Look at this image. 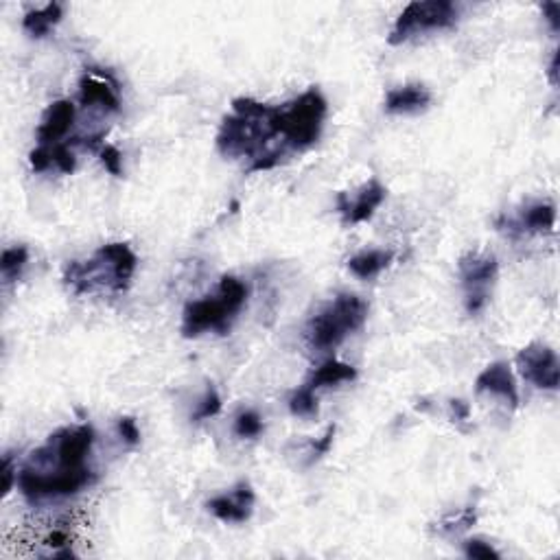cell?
I'll list each match as a JSON object with an SVG mask.
<instances>
[{
    "label": "cell",
    "instance_id": "cell-1",
    "mask_svg": "<svg viewBox=\"0 0 560 560\" xmlns=\"http://www.w3.org/2000/svg\"><path fill=\"white\" fill-rule=\"evenodd\" d=\"M217 149L230 160H248L245 174L279 166L291 154L282 136L280 106H265L250 97L234 99L233 112L219 128Z\"/></svg>",
    "mask_w": 560,
    "mask_h": 560
},
{
    "label": "cell",
    "instance_id": "cell-2",
    "mask_svg": "<svg viewBox=\"0 0 560 560\" xmlns=\"http://www.w3.org/2000/svg\"><path fill=\"white\" fill-rule=\"evenodd\" d=\"M138 267V256L128 243H106L92 254V259L71 261L64 270L66 285L77 296L92 294L97 289H109L123 294L129 289L134 271Z\"/></svg>",
    "mask_w": 560,
    "mask_h": 560
},
{
    "label": "cell",
    "instance_id": "cell-3",
    "mask_svg": "<svg viewBox=\"0 0 560 560\" xmlns=\"http://www.w3.org/2000/svg\"><path fill=\"white\" fill-rule=\"evenodd\" d=\"M245 300H248V285L237 276H222L217 296L188 302L182 313V335L188 339L200 337L208 331L226 335L234 318L245 307Z\"/></svg>",
    "mask_w": 560,
    "mask_h": 560
},
{
    "label": "cell",
    "instance_id": "cell-4",
    "mask_svg": "<svg viewBox=\"0 0 560 560\" xmlns=\"http://www.w3.org/2000/svg\"><path fill=\"white\" fill-rule=\"evenodd\" d=\"M368 320V305L355 294L335 296L307 324V346L313 353H328L342 346L348 335L357 333Z\"/></svg>",
    "mask_w": 560,
    "mask_h": 560
},
{
    "label": "cell",
    "instance_id": "cell-5",
    "mask_svg": "<svg viewBox=\"0 0 560 560\" xmlns=\"http://www.w3.org/2000/svg\"><path fill=\"white\" fill-rule=\"evenodd\" d=\"M327 114L328 103L318 88H308L307 92H302L294 101L282 103V136H285V143L291 154L313 147L320 140Z\"/></svg>",
    "mask_w": 560,
    "mask_h": 560
},
{
    "label": "cell",
    "instance_id": "cell-6",
    "mask_svg": "<svg viewBox=\"0 0 560 560\" xmlns=\"http://www.w3.org/2000/svg\"><path fill=\"white\" fill-rule=\"evenodd\" d=\"M458 18L460 5L451 3V0H413L396 18L387 42L392 46H399L416 35L449 31L458 24Z\"/></svg>",
    "mask_w": 560,
    "mask_h": 560
},
{
    "label": "cell",
    "instance_id": "cell-7",
    "mask_svg": "<svg viewBox=\"0 0 560 560\" xmlns=\"http://www.w3.org/2000/svg\"><path fill=\"white\" fill-rule=\"evenodd\" d=\"M94 444L92 425H77L60 429L44 447L38 449L31 458V464L55 462V473H81L88 470L86 460ZM35 470V469H33ZM53 473V470H40Z\"/></svg>",
    "mask_w": 560,
    "mask_h": 560
},
{
    "label": "cell",
    "instance_id": "cell-8",
    "mask_svg": "<svg viewBox=\"0 0 560 560\" xmlns=\"http://www.w3.org/2000/svg\"><path fill=\"white\" fill-rule=\"evenodd\" d=\"M497 271H499V263L495 254L469 252L460 259L458 274L464 287V305L470 316H478L489 305Z\"/></svg>",
    "mask_w": 560,
    "mask_h": 560
},
{
    "label": "cell",
    "instance_id": "cell-9",
    "mask_svg": "<svg viewBox=\"0 0 560 560\" xmlns=\"http://www.w3.org/2000/svg\"><path fill=\"white\" fill-rule=\"evenodd\" d=\"M94 481V473L90 469L81 473H40L24 467L18 473V489L27 499L40 501L49 497H68L90 486Z\"/></svg>",
    "mask_w": 560,
    "mask_h": 560
},
{
    "label": "cell",
    "instance_id": "cell-10",
    "mask_svg": "<svg viewBox=\"0 0 560 560\" xmlns=\"http://www.w3.org/2000/svg\"><path fill=\"white\" fill-rule=\"evenodd\" d=\"M517 364H519L521 375L526 376L530 384L538 390L556 392L560 381V364L556 350L546 346V344L534 342L530 346L519 350L517 355Z\"/></svg>",
    "mask_w": 560,
    "mask_h": 560
},
{
    "label": "cell",
    "instance_id": "cell-11",
    "mask_svg": "<svg viewBox=\"0 0 560 560\" xmlns=\"http://www.w3.org/2000/svg\"><path fill=\"white\" fill-rule=\"evenodd\" d=\"M385 186L379 180L365 182L355 197L346 195V193H337V211L342 214L344 226H357V223L370 222L376 208L385 202Z\"/></svg>",
    "mask_w": 560,
    "mask_h": 560
},
{
    "label": "cell",
    "instance_id": "cell-12",
    "mask_svg": "<svg viewBox=\"0 0 560 560\" xmlns=\"http://www.w3.org/2000/svg\"><path fill=\"white\" fill-rule=\"evenodd\" d=\"M254 490L248 481H239L230 495L213 497L206 508L223 523H245L254 510Z\"/></svg>",
    "mask_w": 560,
    "mask_h": 560
},
{
    "label": "cell",
    "instance_id": "cell-13",
    "mask_svg": "<svg viewBox=\"0 0 560 560\" xmlns=\"http://www.w3.org/2000/svg\"><path fill=\"white\" fill-rule=\"evenodd\" d=\"M475 390H478V394L499 396L510 410L519 407V387H517L515 375L506 361H495V364L486 365L475 379Z\"/></svg>",
    "mask_w": 560,
    "mask_h": 560
},
{
    "label": "cell",
    "instance_id": "cell-14",
    "mask_svg": "<svg viewBox=\"0 0 560 560\" xmlns=\"http://www.w3.org/2000/svg\"><path fill=\"white\" fill-rule=\"evenodd\" d=\"M554 226H556V206L552 202L530 204L523 208L519 217H504L499 222V228L519 234H549L554 233Z\"/></svg>",
    "mask_w": 560,
    "mask_h": 560
},
{
    "label": "cell",
    "instance_id": "cell-15",
    "mask_svg": "<svg viewBox=\"0 0 560 560\" xmlns=\"http://www.w3.org/2000/svg\"><path fill=\"white\" fill-rule=\"evenodd\" d=\"M75 117H77L75 103L68 101V99H60V101L51 103V106L46 108L44 117H42L38 129H35L38 145L64 143V136L71 132L72 123H75Z\"/></svg>",
    "mask_w": 560,
    "mask_h": 560
},
{
    "label": "cell",
    "instance_id": "cell-16",
    "mask_svg": "<svg viewBox=\"0 0 560 560\" xmlns=\"http://www.w3.org/2000/svg\"><path fill=\"white\" fill-rule=\"evenodd\" d=\"M114 86L117 83L112 80H108L101 72L90 68L88 72H83L80 80V101L86 108H99L103 112H119L120 101Z\"/></svg>",
    "mask_w": 560,
    "mask_h": 560
},
{
    "label": "cell",
    "instance_id": "cell-17",
    "mask_svg": "<svg viewBox=\"0 0 560 560\" xmlns=\"http://www.w3.org/2000/svg\"><path fill=\"white\" fill-rule=\"evenodd\" d=\"M432 103V92L422 83H407L385 94V109L390 114L422 112Z\"/></svg>",
    "mask_w": 560,
    "mask_h": 560
},
{
    "label": "cell",
    "instance_id": "cell-18",
    "mask_svg": "<svg viewBox=\"0 0 560 560\" xmlns=\"http://www.w3.org/2000/svg\"><path fill=\"white\" fill-rule=\"evenodd\" d=\"M64 18V5L62 3H49L42 9H31L24 14L23 29L27 31L31 38H44L49 35L53 27L62 23Z\"/></svg>",
    "mask_w": 560,
    "mask_h": 560
},
{
    "label": "cell",
    "instance_id": "cell-19",
    "mask_svg": "<svg viewBox=\"0 0 560 560\" xmlns=\"http://www.w3.org/2000/svg\"><path fill=\"white\" fill-rule=\"evenodd\" d=\"M394 261V252L392 250H365L348 259V270L361 280H370L379 276L381 271L387 270Z\"/></svg>",
    "mask_w": 560,
    "mask_h": 560
},
{
    "label": "cell",
    "instance_id": "cell-20",
    "mask_svg": "<svg viewBox=\"0 0 560 560\" xmlns=\"http://www.w3.org/2000/svg\"><path fill=\"white\" fill-rule=\"evenodd\" d=\"M357 379V370L353 365L342 364V361L328 359L324 361L320 368L313 370V375L308 376L307 387H311L313 392L322 390V387H335L339 384H350V381Z\"/></svg>",
    "mask_w": 560,
    "mask_h": 560
},
{
    "label": "cell",
    "instance_id": "cell-21",
    "mask_svg": "<svg viewBox=\"0 0 560 560\" xmlns=\"http://www.w3.org/2000/svg\"><path fill=\"white\" fill-rule=\"evenodd\" d=\"M29 263V250L24 245H15V248L3 250L0 254V274L5 282H15L23 276L24 267Z\"/></svg>",
    "mask_w": 560,
    "mask_h": 560
},
{
    "label": "cell",
    "instance_id": "cell-22",
    "mask_svg": "<svg viewBox=\"0 0 560 560\" xmlns=\"http://www.w3.org/2000/svg\"><path fill=\"white\" fill-rule=\"evenodd\" d=\"M289 410L294 416L300 418H311L318 413V399H316V392L311 390V387L302 385L298 387V390L291 394L289 399Z\"/></svg>",
    "mask_w": 560,
    "mask_h": 560
},
{
    "label": "cell",
    "instance_id": "cell-23",
    "mask_svg": "<svg viewBox=\"0 0 560 560\" xmlns=\"http://www.w3.org/2000/svg\"><path fill=\"white\" fill-rule=\"evenodd\" d=\"M234 433L243 441H254L263 433V418L259 416L254 410H245L241 412L237 418H234Z\"/></svg>",
    "mask_w": 560,
    "mask_h": 560
},
{
    "label": "cell",
    "instance_id": "cell-24",
    "mask_svg": "<svg viewBox=\"0 0 560 560\" xmlns=\"http://www.w3.org/2000/svg\"><path fill=\"white\" fill-rule=\"evenodd\" d=\"M72 143H55V145H42V147L49 149L51 165H55L62 174H72L75 171V154H72Z\"/></svg>",
    "mask_w": 560,
    "mask_h": 560
},
{
    "label": "cell",
    "instance_id": "cell-25",
    "mask_svg": "<svg viewBox=\"0 0 560 560\" xmlns=\"http://www.w3.org/2000/svg\"><path fill=\"white\" fill-rule=\"evenodd\" d=\"M219 412H222V396H219V392L214 390L213 385H208L206 394H204V399L200 401V405H197V410L191 416V421L193 422L208 421V418L217 416Z\"/></svg>",
    "mask_w": 560,
    "mask_h": 560
},
{
    "label": "cell",
    "instance_id": "cell-26",
    "mask_svg": "<svg viewBox=\"0 0 560 560\" xmlns=\"http://www.w3.org/2000/svg\"><path fill=\"white\" fill-rule=\"evenodd\" d=\"M473 523H475V510H473V508H467V510L460 512L458 517H447V519H442L441 521V532L442 534L462 532V530H469Z\"/></svg>",
    "mask_w": 560,
    "mask_h": 560
},
{
    "label": "cell",
    "instance_id": "cell-27",
    "mask_svg": "<svg viewBox=\"0 0 560 560\" xmlns=\"http://www.w3.org/2000/svg\"><path fill=\"white\" fill-rule=\"evenodd\" d=\"M464 554L469 558H478V560H499L501 554L490 546V543L479 541V538H470V541L464 543Z\"/></svg>",
    "mask_w": 560,
    "mask_h": 560
},
{
    "label": "cell",
    "instance_id": "cell-28",
    "mask_svg": "<svg viewBox=\"0 0 560 560\" xmlns=\"http://www.w3.org/2000/svg\"><path fill=\"white\" fill-rule=\"evenodd\" d=\"M99 156H101L106 171L117 177L123 176V156H120V151L114 147V145H103V147L99 149Z\"/></svg>",
    "mask_w": 560,
    "mask_h": 560
},
{
    "label": "cell",
    "instance_id": "cell-29",
    "mask_svg": "<svg viewBox=\"0 0 560 560\" xmlns=\"http://www.w3.org/2000/svg\"><path fill=\"white\" fill-rule=\"evenodd\" d=\"M117 429H119V436L123 438V442L129 444V447H136V444L140 442V429L138 425H136V421L132 416L119 418Z\"/></svg>",
    "mask_w": 560,
    "mask_h": 560
},
{
    "label": "cell",
    "instance_id": "cell-30",
    "mask_svg": "<svg viewBox=\"0 0 560 560\" xmlns=\"http://www.w3.org/2000/svg\"><path fill=\"white\" fill-rule=\"evenodd\" d=\"M333 438H335V425L327 429V433H324L320 441L311 444V458H308V462H316V460H320L322 455H327L328 449H331V444H333Z\"/></svg>",
    "mask_w": 560,
    "mask_h": 560
},
{
    "label": "cell",
    "instance_id": "cell-31",
    "mask_svg": "<svg viewBox=\"0 0 560 560\" xmlns=\"http://www.w3.org/2000/svg\"><path fill=\"white\" fill-rule=\"evenodd\" d=\"M15 481H18V473H15V469H14V460H12V455L5 453V458H3V495L5 497L12 493Z\"/></svg>",
    "mask_w": 560,
    "mask_h": 560
},
{
    "label": "cell",
    "instance_id": "cell-32",
    "mask_svg": "<svg viewBox=\"0 0 560 560\" xmlns=\"http://www.w3.org/2000/svg\"><path fill=\"white\" fill-rule=\"evenodd\" d=\"M29 162H31V169H33L35 174H42V171H46L51 166L49 149L42 147V145H38V147H35L29 154Z\"/></svg>",
    "mask_w": 560,
    "mask_h": 560
},
{
    "label": "cell",
    "instance_id": "cell-33",
    "mask_svg": "<svg viewBox=\"0 0 560 560\" xmlns=\"http://www.w3.org/2000/svg\"><path fill=\"white\" fill-rule=\"evenodd\" d=\"M543 14H546L549 27H552L554 33L560 31V5L558 3H543Z\"/></svg>",
    "mask_w": 560,
    "mask_h": 560
},
{
    "label": "cell",
    "instance_id": "cell-34",
    "mask_svg": "<svg viewBox=\"0 0 560 560\" xmlns=\"http://www.w3.org/2000/svg\"><path fill=\"white\" fill-rule=\"evenodd\" d=\"M449 405H451V412H453V418L458 422H464V421H469V416H470V407L467 405V403L464 401H458V399H453L451 403H449Z\"/></svg>",
    "mask_w": 560,
    "mask_h": 560
},
{
    "label": "cell",
    "instance_id": "cell-35",
    "mask_svg": "<svg viewBox=\"0 0 560 560\" xmlns=\"http://www.w3.org/2000/svg\"><path fill=\"white\" fill-rule=\"evenodd\" d=\"M46 543H49V546H53V547H64V546H68V534L62 532V530H55L49 538H46Z\"/></svg>",
    "mask_w": 560,
    "mask_h": 560
},
{
    "label": "cell",
    "instance_id": "cell-36",
    "mask_svg": "<svg viewBox=\"0 0 560 560\" xmlns=\"http://www.w3.org/2000/svg\"><path fill=\"white\" fill-rule=\"evenodd\" d=\"M549 81H552V86H558V51L552 57V64H549Z\"/></svg>",
    "mask_w": 560,
    "mask_h": 560
}]
</instances>
